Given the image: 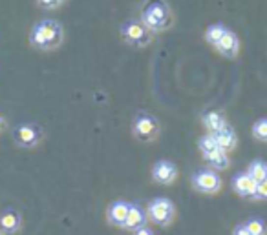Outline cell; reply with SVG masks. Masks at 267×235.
<instances>
[{
	"label": "cell",
	"instance_id": "obj_1",
	"mask_svg": "<svg viewBox=\"0 0 267 235\" xmlns=\"http://www.w3.org/2000/svg\"><path fill=\"white\" fill-rule=\"evenodd\" d=\"M28 42L39 51H53L64 42V26L55 19H42L30 29Z\"/></svg>",
	"mask_w": 267,
	"mask_h": 235
},
{
	"label": "cell",
	"instance_id": "obj_2",
	"mask_svg": "<svg viewBox=\"0 0 267 235\" xmlns=\"http://www.w3.org/2000/svg\"><path fill=\"white\" fill-rule=\"evenodd\" d=\"M139 20L152 35H157L174 26V13L167 0H145L139 9Z\"/></svg>",
	"mask_w": 267,
	"mask_h": 235
},
{
	"label": "cell",
	"instance_id": "obj_3",
	"mask_svg": "<svg viewBox=\"0 0 267 235\" xmlns=\"http://www.w3.org/2000/svg\"><path fill=\"white\" fill-rule=\"evenodd\" d=\"M119 35L123 38L126 44L136 50H143L147 46L152 44V38L154 35L143 26L141 20H124L123 24L119 26Z\"/></svg>",
	"mask_w": 267,
	"mask_h": 235
},
{
	"label": "cell",
	"instance_id": "obj_4",
	"mask_svg": "<svg viewBox=\"0 0 267 235\" xmlns=\"http://www.w3.org/2000/svg\"><path fill=\"white\" fill-rule=\"evenodd\" d=\"M159 131H161V126H159V121L154 115L147 113V111L136 113L134 122H132V135L139 142H154Z\"/></svg>",
	"mask_w": 267,
	"mask_h": 235
},
{
	"label": "cell",
	"instance_id": "obj_5",
	"mask_svg": "<svg viewBox=\"0 0 267 235\" xmlns=\"http://www.w3.org/2000/svg\"><path fill=\"white\" fill-rule=\"evenodd\" d=\"M148 221H152L157 226H169L176 219V206L167 197H156L152 199L147 208Z\"/></svg>",
	"mask_w": 267,
	"mask_h": 235
},
{
	"label": "cell",
	"instance_id": "obj_6",
	"mask_svg": "<svg viewBox=\"0 0 267 235\" xmlns=\"http://www.w3.org/2000/svg\"><path fill=\"white\" fill-rule=\"evenodd\" d=\"M190 184L196 191L205 193V195H214L222 190V177L218 175V172L210 170V168H200L192 173L190 177Z\"/></svg>",
	"mask_w": 267,
	"mask_h": 235
},
{
	"label": "cell",
	"instance_id": "obj_7",
	"mask_svg": "<svg viewBox=\"0 0 267 235\" xmlns=\"http://www.w3.org/2000/svg\"><path fill=\"white\" fill-rule=\"evenodd\" d=\"M13 140L17 146L31 150V148H37L44 140V130L35 122L19 124L13 130Z\"/></svg>",
	"mask_w": 267,
	"mask_h": 235
},
{
	"label": "cell",
	"instance_id": "obj_8",
	"mask_svg": "<svg viewBox=\"0 0 267 235\" xmlns=\"http://www.w3.org/2000/svg\"><path fill=\"white\" fill-rule=\"evenodd\" d=\"M150 173H152V181L161 186L174 184L178 181V175H179L178 166L174 164L172 160H167V159H161V160H157V162H154Z\"/></svg>",
	"mask_w": 267,
	"mask_h": 235
},
{
	"label": "cell",
	"instance_id": "obj_9",
	"mask_svg": "<svg viewBox=\"0 0 267 235\" xmlns=\"http://www.w3.org/2000/svg\"><path fill=\"white\" fill-rule=\"evenodd\" d=\"M128 211H130V203H126L123 199L114 201V203H110L108 210H106V221L112 226L123 230L124 223H126V217H128Z\"/></svg>",
	"mask_w": 267,
	"mask_h": 235
},
{
	"label": "cell",
	"instance_id": "obj_10",
	"mask_svg": "<svg viewBox=\"0 0 267 235\" xmlns=\"http://www.w3.org/2000/svg\"><path fill=\"white\" fill-rule=\"evenodd\" d=\"M256 186H258V183H256L247 172H240L233 177V190H235L236 195H240V197H243V199H251V201H254Z\"/></svg>",
	"mask_w": 267,
	"mask_h": 235
},
{
	"label": "cell",
	"instance_id": "obj_11",
	"mask_svg": "<svg viewBox=\"0 0 267 235\" xmlns=\"http://www.w3.org/2000/svg\"><path fill=\"white\" fill-rule=\"evenodd\" d=\"M214 50L225 58H236L240 55V38L233 29H229L223 38L214 46Z\"/></svg>",
	"mask_w": 267,
	"mask_h": 235
},
{
	"label": "cell",
	"instance_id": "obj_12",
	"mask_svg": "<svg viewBox=\"0 0 267 235\" xmlns=\"http://www.w3.org/2000/svg\"><path fill=\"white\" fill-rule=\"evenodd\" d=\"M214 139L216 142H218V146H220V150H223V152L231 153L233 150H236V146H238V135H236L235 128L231 126V124H225L223 128H220L218 131H214Z\"/></svg>",
	"mask_w": 267,
	"mask_h": 235
},
{
	"label": "cell",
	"instance_id": "obj_13",
	"mask_svg": "<svg viewBox=\"0 0 267 235\" xmlns=\"http://www.w3.org/2000/svg\"><path fill=\"white\" fill-rule=\"evenodd\" d=\"M148 223V213L145 210L141 204H130V211H128V217H126V223H124L123 230H128V232H136V230L143 228Z\"/></svg>",
	"mask_w": 267,
	"mask_h": 235
},
{
	"label": "cell",
	"instance_id": "obj_14",
	"mask_svg": "<svg viewBox=\"0 0 267 235\" xmlns=\"http://www.w3.org/2000/svg\"><path fill=\"white\" fill-rule=\"evenodd\" d=\"M202 124L203 128L207 130V133H214L220 128L225 126L227 121H225V115H223L222 111L210 109V111H205V113L202 115Z\"/></svg>",
	"mask_w": 267,
	"mask_h": 235
},
{
	"label": "cell",
	"instance_id": "obj_15",
	"mask_svg": "<svg viewBox=\"0 0 267 235\" xmlns=\"http://www.w3.org/2000/svg\"><path fill=\"white\" fill-rule=\"evenodd\" d=\"M203 160L207 162V168L214 170V172H225L229 166H231V157H229V153L223 152V150H216L214 153L205 155Z\"/></svg>",
	"mask_w": 267,
	"mask_h": 235
},
{
	"label": "cell",
	"instance_id": "obj_16",
	"mask_svg": "<svg viewBox=\"0 0 267 235\" xmlns=\"http://www.w3.org/2000/svg\"><path fill=\"white\" fill-rule=\"evenodd\" d=\"M20 224H22V219H20V213L15 210H7L4 213H0V228L9 232V234H15L20 230Z\"/></svg>",
	"mask_w": 267,
	"mask_h": 235
},
{
	"label": "cell",
	"instance_id": "obj_17",
	"mask_svg": "<svg viewBox=\"0 0 267 235\" xmlns=\"http://www.w3.org/2000/svg\"><path fill=\"white\" fill-rule=\"evenodd\" d=\"M227 31H229V27L223 24V22H214V24L207 26V29H205V33H203V38H205V42H207V44H210L212 48H214Z\"/></svg>",
	"mask_w": 267,
	"mask_h": 235
},
{
	"label": "cell",
	"instance_id": "obj_18",
	"mask_svg": "<svg viewBox=\"0 0 267 235\" xmlns=\"http://www.w3.org/2000/svg\"><path fill=\"white\" fill-rule=\"evenodd\" d=\"M247 173L256 183H264V181H267V162L262 159L251 160V164L247 166Z\"/></svg>",
	"mask_w": 267,
	"mask_h": 235
},
{
	"label": "cell",
	"instance_id": "obj_19",
	"mask_svg": "<svg viewBox=\"0 0 267 235\" xmlns=\"http://www.w3.org/2000/svg\"><path fill=\"white\" fill-rule=\"evenodd\" d=\"M198 150L202 153V157H205V155H210V153H214L216 150H220V146H218V142H216L214 135L205 133L198 139Z\"/></svg>",
	"mask_w": 267,
	"mask_h": 235
},
{
	"label": "cell",
	"instance_id": "obj_20",
	"mask_svg": "<svg viewBox=\"0 0 267 235\" xmlns=\"http://www.w3.org/2000/svg\"><path fill=\"white\" fill-rule=\"evenodd\" d=\"M251 133L258 142H267V119H258L251 128Z\"/></svg>",
	"mask_w": 267,
	"mask_h": 235
},
{
	"label": "cell",
	"instance_id": "obj_21",
	"mask_svg": "<svg viewBox=\"0 0 267 235\" xmlns=\"http://www.w3.org/2000/svg\"><path fill=\"white\" fill-rule=\"evenodd\" d=\"M245 226H247L249 234L251 235H267V228L266 224H264V221H260V219H249V221H245Z\"/></svg>",
	"mask_w": 267,
	"mask_h": 235
},
{
	"label": "cell",
	"instance_id": "obj_22",
	"mask_svg": "<svg viewBox=\"0 0 267 235\" xmlns=\"http://www.w3.org/2000/svg\"><path fill=\"white\" fill-rule=\"evenodd\" d=\"M37 6L46 11H57L64 6V0H37Z\"/></svg>",
	"mask_w": 267,
	"mask_h": 235
},
{
	"label": "cell",
	"instance_id": "obj_23",
	"mask_svg": "<svg viewBox=\"0 0 267 235\" xmlns=\"http://www.w3.org/2000/svg\"><path fill=\"white\" fill-rule=\"evenodd\" d=\"M254 201H267V181L258 183L256 193H254Z\"/></svg>",
	"mask_w": 267,
	"mask_h": 235
},
{
	"label": "cell",
	"instance_id": "obj_24",
	"mask_svg": "<svg viewBox=\"0 0 267 235\" xmlns=\"http://www.w3.org/2000/svg\"><path fill=\"white\" fill-rule=\"evenodd\" d=\"M233 235H251V234H249L245 224H238V226H235V230H233Z\"/></svg>",
	"mask_w": 267,
	"mask_h": 235
},
{
	"label": "cell",
	"instance_id": "obj_25",
	"mask_svg": "<svg viewBox=\"0 0 267 235\" xmlns=\"http://www.w3.org/2000/svg\"><path fill=\"white\" fill-rule=\"evenodd\" d=\"M134 235H154V232L148 228V226H143V228H139L134 232Z\"/></svg>",
	"mask_w": 267,
	"mask_h": 235
},
{
	"label": "cell",
	"instance_id": "obj_26",
	"mask_svg": "<svg viewBox=\"0 0 267 235\" xmlns=\"http://www.w3.org/2000/svg\"><path fill=\"white\" fill-rule=\"evenodd\" d=\"M6 126H7V122H6V119L0 115V131H4L6 130Z\"/></svg>",
	"mask_w": 267,
	"mask_h": 235
},
{
	"label": "cell",
	"instance_id": "obj_27",
	"mask_svg": "<svg viewBox=\"0 0 267 235\" xmlns=\"http://www.w3.org/2000/svg\"><path fill=\"white\" fill-rule=\"evenodd\" d=\"M64 2H66V0H64Z\"/></svg>",
	"mask_w": 267,
	"mask_h": 235
}]
</instances>
